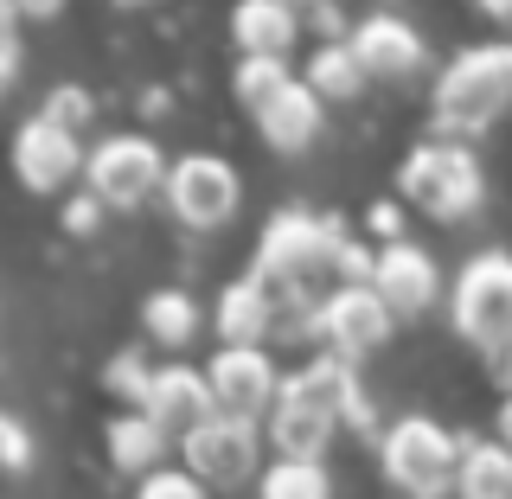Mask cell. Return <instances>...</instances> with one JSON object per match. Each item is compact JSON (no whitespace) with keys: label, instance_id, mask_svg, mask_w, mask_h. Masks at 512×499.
Masks as SVG:
<instances>
[{"label":"cell","instance_id":"cell-1","mask_svg":"<svg viewBox=\"0 0 512 499\" xmlns=\"http://www.w3.org/2000/svg\"><path fill=\"white\" fill-rule=\"evenodd\" d=\"M512 109V39H480L461 45L455 58L436 71V90H429V116L448 141L487 135Z\"/></svg>","mask_w":512,"mask_h":499},{"label":"cell","instance_id":"cell-2","mask_svg":"<svg viewBox=\"0 0 512 499\" xmlns=\"http://www.w3.org/2000/svg\"><path fill=\"white\" fill-rule=\"evenodd\" d=\"M397 192L416 205L423 218L436 224H455L468 218L480 199H487V173H480V154L468 148V141H416V148L404 154V167H397Z\"/></svg>","mask_w":512,"mask_h":499},{"label":"cell","instance_id":"cell-3","mask_svg":"<svg viewBox=\"0 0 512 499\" xmlns=\"http://www.w3.org/2000/svg\"><path fill=\"white\" fill-rule=\"evenodd\" d=\"M448 320L474 352L500 359L512 352V250H474L455 269L448 288Z\"/></svg>","mask_w":512,"mask_h":499},{"label":"cell","instance_id":"cell-4","mask_svg":"<svg viewBox=\"0 0 512 499\" xmlns=\"http://www.w3.org/2000/svg\"><path fill=\"white\" fill-rule=\"evenodd\" d=\"M378 468L404 499H442L461 480V436H448L436 416H397L378 436Z\"/></svg>","mask_w":512,"mask_h":499},{"label":"cell","instance_id":"cell-5","mask_svg":"<svg viewBox=\"0 0 512 499\" xmlns=\"http://www.w3.org/2000/svg\"><path fill=\"white\" fill-rule=\"evenodd\" d=\"M167 173L173 160L160 148L154 135H135V128H122V135H103L84 160V180L103 205H116V212H135V205H148L154 192H167Z\"/></svg>","mask_w":512,"mask_h":499},{"label":"cell","instance_id":"cell-6","mask_svg":"<svg viewBox=\"0 0 512 499\" xmlns=\"http://www.w3.org/2000/svg\"><path fill=\"white\" fill-rule=\"evenodd\" d=\"M263 442L269 429L256 416H212V423L186 429L180 436V455L186 468L205 480V487H244V480H263Z\"/></svg>","mask_w":512,"mask_h":499},{"label":"cell","instance_id":"cell-7","mask_svg":"<svg viewBox=\"0 0 512 499\" xmlns=\"http://www.w3.org/2000/svg\"><path fill=\"white\" fill-rule=\"evenodd\" d=\"M167 212L186 224V231H218V224L237 218V205H244V180H237V167L224 154H180L167 173Z\"/></svg>","mask_w":512,"mask_h":499},{"label":"cell","instance_id":"cell-8","mask_svg":"<svg viewBox=\"0 0 512 499\" xmlns=\"http://www.w3.org/2000/svg\"><path fill=\"white\" fill-rule=\"evenodd\" d=\"M84 160H90V148L52 116H26L13 128V173H20V186L39 192V199L71 186L77 173H84Z\"/></svg>","mask_w":512,"mask_h":499},{"label":"cell","instance_id":"cell-9","mask_svg":"<svg viewBox=\"0 0 512 499\" xmlns=\"http://www.w3.org/2000/svg\"><path fill=\"white\" fill-rule=\"evenodd\" d=\"M205 378H212V397H218L224 416H256L263 423L282 397V372L269 359V346H218Z\"/></svg>","mask_w":512,"mask_h":499},{"label":"cell","instance_id":"cell-10","mask_svg":"<svg viewBox=\"0 0 512 499\" xmlns=\"http://www.w3.org/2000/svg\"><path fill=\"white\" fill-rule=\"evenodd\" d=\"M391 327H397V314L384 308V295L372 282L340 288V295L320 308V352H340V359L359 365L365 352H378L384 340H391Z\"/></svg>","mask_w":512,"mask_h":499},{"label":"cell","instance_id":"cell-11","mask_svg":"<svg viewBox=\"0 0 512 499\" xmlns=\"http://www.w3.org/2000/svg\"><path fill=\"white\" fill-rule=\"evenodd\" d=\"M372 288L384 295V308L397 320H416L442 301V263L423 244H410V237L404 244H384L378 263H372Z\"/></svg>","mask_w":512,"mask_h":499},{"label":"cell","instance_id":"cell-12","mask_svg":"<svg viewBox=\"0 0 512 499\" xmlns=\"http://www.w3.org/2000/svg\"><path fill=\"white\" fill-rule=\"evenodd\" d=\"M282 397L301 404V410H320V416H333V423H346L352 404L365 397V384H359V365L352 359H340V352H314L301 372L282 378Z\"/></svg>","mask_w":512,"mask_h":499},{"label":"cell","instance_id":"cell-13","mask_svg":"<svg viewBox=\"0 0 512 499\" xmlns=\"http://www.w3.org/2000/svg\"><path fill=\"white\" fill-rule=\"evenodd\" d=\"M352 52L372 77H410L423 71V32H416L404 13H365L359 26H352Z\"/></svg>","mask_w":512,"mask_h":499},{"label":"cell","instance_id":"cell-14","mask_svg":"<svg viewBox=\"0 0 512 499\" xmlns=\"http://www.w3.org/2000/svg\"><path fill=\"white\" fill-rule=\"evenodd\" d=\"M141 410H148L160 429L186 436V429H199V423H212V416H218V397H212V378H205V372H192V365H160L154 391H148V404H141Z\"/></svg>","mask_w":512,"mask_h":499},{"label":"cell","instance_id":"cell-15","mask_svg":"<svg viewBox=\"0 0 512 499\" xmlns=\"http://www.w3.org/2000/svg\"><path fill=\"white\" fill-rule=\"evenodd\" d=\"M256 135H263V148H276V154H301V148H314L320 141V122H327V103L308 90V77H295L276 103H263L256 109Z\"/></svg>","mask_w":512,"mask_h":499},{"label":"cell","instance_id":"cell-16","mask_svg":"<svg viewBox=\"0 0 512 499\" xmlns=\"http://www.w3.org/2000/svg\"><path fill=\"white\" fill-rule=\"evenodd\" d=\"M212 327H218L224 346H269L276 340V301H269V282L256 276V269L237 276V282H224Z\"/></svg>","mask_w":512,"mask_h":499},{"label":"cell","instance_id":"cell-17","mask_svg":"<svg viewBox=\"0 0 512 499\" xmlns=\"http://www.w3.org/2000/svg\"><path fill=\"white\" fill-rule=\"evenodd\" d=\"M295 32H301V13L288 0H244V7H231V39L244 58H288Z\"/></svg>","mask_w":512,"mask_h":499},{"label":"cell","instance_id":"cell-18","mask_svg":"<svg viewBox=\"0 0 512 499\" xmlns=\"http://www.w3.org/2000/svg\"><path fill=\"white\" fill-rule=\"evenodd\" d=\"M167 448H173V429H160L148 410H122V416H109V461H116L122 474H154L160 461H167Z\"/></svg>","mask_w":512,"mask_h":499},{"label":"cell","instance_id":"cell-19","mask_svg":"<svg viewBox=\"0 0 512 499\" xmlns=\"http://www.w3.org/2000/svg\"><path fill=\"white\" fill-rule=\"evenodd\" d=\"M455 499H512V448L500 436H461Z\"/></svg>","mask_w":512,"mask_h":499},{"label":"cell","instance_id":"cell-20","mask_svg":"<svg viewBox=\"0 0 512 499\" xmlns=\"http://www.w3.org/2000/svg\"><path fill=\"white\" fill-rule=\"evenodd\" d=\"M263 429H269V442H276V461H320L340 423L320 416V410H301V404H288V397H276V410H269Z\"/></svg>","mask_w":512,"mask_h":499},{"label":"cell","instance_id":"cell-21","mask_svg":"<svg viewBox=\"0 0 512 499\" xmlns=\"http://www.w3.org/2000/svg\"><path fill=\"white\" fill-rule=\"evenodd\" d=\"M301 77H308V90L320 96V103H352V96L372 84V71H365L359 52H352V39H340V45H314L308 64H301Z\"/></svg>","mask_w":512,"mask_h":499},{"label":"cell","instance_id":"cell-22","mask_svg":"<svg viewBox=\"0 0 512 499\" xmlns=\"http://www.w3.org/2000/svg\"><path fill=\"white\" fill-rule=\"evenodd\" d=\"M141 327H148V340H160V346H186L192 333H199V301H192L186 288H148V295H141Z\"/></svg>","mask_w":512,"mask_h":499},{"label":"cell","instance_id":"cell-23","mask_svg":"<svg viewBox=\"0 0 512 499\" xmlns=\"http://www.w3.org/2000/svg\"><path fill=\"white\" fill-rule=\"evenodd\" d=\"M256 499H333V474L320 461H269Z\"/></svg>","mask_w":512,"mask_h":499},{"label":"cell","instance_id":"cell-24","mask_svg":"<svg viewBox=\"0 0 512 499\" xmlns=\"http://www.w3.org/2000/svg\"><path fill=\"white\" fill-rule=\"evenodd\" d=\"M295 84V71H288V58H237V71H231V90H237V103L250 109H263V103H276V96Z\"/></svg>","mask_w":512,"mask_h":499},{"label":"cell","instance_id":"cell-25","mask_svg":"<svg viewBox=\"0 0 512 499\" xmlns=\"http://www.w3.org/2000/svg\"><path fill=\"white\" fill-rule=\"evenodd\" d=\"M154 372H160V365H148L141 352H116V359H109V372H103V384L122 397V404L141 410V404H148V391H154Z\"/></svg>","mask_w":512,"mask_h":499},{"label":"cell","instance_id":"cell-26","mask_svg":"<svg viewBox=\"0 0 512 499\" xmlns=\"http://www.w3.org/2000/svg\"><path fill=\"white\" fill-rule=\"evenodd\" d=\"M135 499H205V480L192 468H154L135 480Z\"/></svg>","mask_w":512,"mask_h":499},{"label":"cell","instance_id":"cell-27","mask_svg":"<svg viewBox=\"0 0 512 499\" xmlns=\"http://www.w3.org/2000/svg\"><path fill=\"white\" fill-rule=\"evenodd\" d=\"M39 116H52V122H64V128L77 135V128H84V122L96 116V103H90V90H84V84H58L52 96H45V109H39Z\"/></svg>","mask_w":512,"mask_h":499},{"label":"cell","instance_id":"cell-28","mask_svg":"<svg viewBox=\"0 0 512 499\" xmlns=\"http://www.w3.org/2000/svg\"><path fill=\"white\" fill-rule=\"evenodd\" d=\"M20 64H26V45H20V7H0V84H20Z\"/></svg>","mask_w":512,"mask_h":499},{"label":"cell","instance_id":"cell-29","mask_svg":"<svg viewBox=\"0 0 512 499\" xmlns=\"http://www.w3.org/2000/svg\"><path fill=\"white\" fill-rule=\"evenodd\" d=\"M0 468H7V474L32 468V429L20 423V416H0Z\"/></svg>","mask_w":512,"mask_h":499},{"label":"cell","instance_id":"cell-30","mask_svg":"<svg viewBox=\"0 0 512 499\" xmlns=\"http://www.w3.org/2000/svg\"><path fill=\"white\" fill-rule=\"evenodd\" d=\"M96 218H103V199H96V192H77V199L64 205V231H71V237H90Z\"/></svg>","mask_w":512,"mask_h":499},{"label":"cell","instance_id":"cell-31","mask_svg":"<svg viewBox=\"0 0 512 499\" xmlns=\"http://www.w3.org/2000/svg\"><path fill=\"white\" fill-rule=\"evenodd\" d=\"M372 231L384 237V244H404V205H391V199L372 205Z\"/></svg>","mask_w":512,"mask_h":499},{"label":"cell","instance_id":"cell-32","mask_svg":"<svg viewBox=\"0 0 512 499\" xmlns=\"http://www.w3.org/2000/svg\"><path fill=\"white\" fill-rule=\"evenodd\" d=\"M487 372H493V384L512 397V352H500V359H487Z\"/></svg>","mask_w":512,"mask_h":499},{"label":"cell","instance_id":"cell-33","mask_svg":"<svg viewBox=\"0 0 512 499\" xmlns=\"http://www.w3.org/2000/svg\"><path fill=\"white\" fill-rule=\"evenodd\" d=\"M500 442L512 448V397H500Z\"/></svg>","mask_w":512,"mask_h":499}]
</instances>
